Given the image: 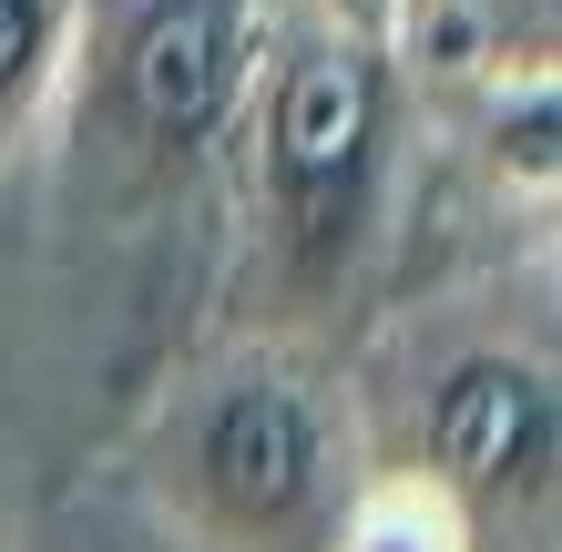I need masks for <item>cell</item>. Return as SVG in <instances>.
<instances>
[{
    "mask_svg": "<svg viewBox=\"0 0 562 552\" xmlns=\"http://www.w3.org/2000/svg\"><path fill=\"white\" fill-rule=\"evenodd\" d=\"M246 215H256V297L277 338H307L348 307L358 267L389 215V165H400V42L267 11L246 103Z\"/></svg>",
    "mask_w": 562,
    "mask_h": 552,
    "instance_id": "6da1fadb",
    "label": "cell"
},
{
    "mask_svg": "<svg viewBox=\"0 0 562 552\" xmlns=\"http://www.w3.org/2000/svg\"><path fill=\"white\" fill-rule=\"evenodd\" d=\"M164 492L215 552H317L348 502V430L307 348L267 338L194 388L164 440Z\"/></svg>",
    "mask_w": 562,
    "mask_h": 552,
    "instance_id": "7a4b0ae2",
    "label": "cell"
},
{
    "mask_svg": "<svg viewBox=\"0 0 562 552\" xmlns=\"http://www.w3.org/2000/svg\"><path fill=\"white\" fill-rule=\"evenodd\" d=\"M552 461H562V399H552V359L512 338H471L419 379V419H409V461L429 492H450L471 522H512V511L552 502Z\"/></svg>",
    "mask_w": 562,
    "mask_h": 552,
    "instance_id": "3957f363",
    "label": "cell"
},
{
    "mask_svg": "<svg viewBox=\"0 0 562 552\" xmlns=\"http://www.w3.org/2000/svg\"><path fill=\"white\" fill-rule=\"evenodd\" d=\"M267 0H134L123 21V113L154 154H205L236 134Z\"/></svg>",
    "mask_w": 562,
    "mask_h": 552,
    "instance_id": "277c9868",
    "label": "cell"
},
{
    "mask_svg": "<svg viewBox=\"0 0 562 552\" xmlns=\"http://www.w3.org/2000/svg\"><path fill=\"white\" fill-rule=\"evenodd\" d=\"M82 52V0H0V165L52 123Z\"/></svg>",
    "mask_w": 562,
    "mask_h": 552,
    "instance_id": "5b68a950",
    "label": "cell"
},
{
    "mask_svg": "<svg viewBox=\"0 0 562 552\" xmlns=\"http://www.w3.org/2000/svg\"><path fill=\"white\" fill-rule=\"evenodd\" d=\"M471 542L481 522L450 492H429L419 471H369L317 532V552H471Z\"/></svg>",
    "mask_w": 562,
    "mask_h": 552,
    "instance_id": "8992f818",
    "label": "cell"
},
{
    "mask_svg": "<svg viewBox=\"0 0 562 552\" xmlns=\"http://www.w3.org/2000/svg\"><path fill=\"white\" fill-rule=\"evenodd\" d=\"M481 154H491V174L512 194L532 184V205H552V72L542 61L532 72H502V92L481 113Z\"/></svg>",
    "mask_w": 562,
    "mask_h": 552,
    "instance_id": "52a82bcc",
    "label": "cell"
},
{
    "mask_svg": "<svg viewBox=\"0 0 562 552\" xmlns=\"http://www.w3.org/2000/svg\"><path fill=\"white\" fill-rule=\"evenodd\" d=\"M296 21H327V31H358V42H409V0H277Z\"/></svg>",
    "mask_w": 562,
    "mask_h": 552,
    "instance_id": "ba28073f",
    "label": "cell"
}]
</instances>
